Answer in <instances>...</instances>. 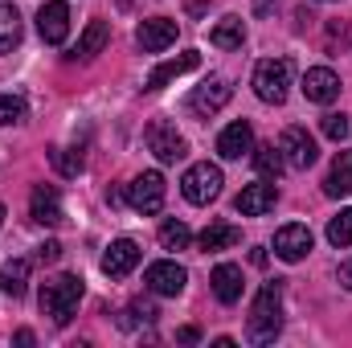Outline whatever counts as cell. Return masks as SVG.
Masks as SVG:
<instances>
[{"label": "cell", "mask_w": 352, "mask_h": 348, "mask_svg": "<svg viewBox=\"0 0 352 348\" xmlns=\"http://www.w3.org/2000/svg\"><path fill=\"white\" fill-rule=\"evenodd\" d=\"M188 242H192V230L184 226V221H164L160 226V246L164 250H188Z\"/></svg>", "instance_id": "cell-27"}, {"label": "cell", "mask_w": 352, "mask_h": 348, "mask_svg": "<svg viewBox=\"0 0 352 348\" xmlns=\"http://www.w3.org/2000/svg\"><path fill=\"white\" fill-rule=\"evenodd\" d=\"M176 336H180V340H184V345H197V340H201V332H197V328H180V332H176Z\"/></svg>", "instance_id": "cell-34"}, {"label": "cell", "mask_w": 352, "mask_h": 348, "mask_svg": "<svg viewBox=\"0 0 352 348\" xmlns=\"http://www.w3.org/2000/svg\"><path fill=\"white\" fill-rule=\"evenodd\" d=\"M303 94H307V102H320V107L336 102L340 98V74L328 70V66H311L303 74Z\"/></svg>", "instance_id": "cell-13"}, {"label": "cell", "mask_w": 352, "mask_h": 348, "mask_svg": "<svg viewBox=\"0 0 352 348\" xmlns=\"http://www.w3.org/2000/svg\"><path fill=\"white\" fill-rule=\"evenodd\" d=\"M29 259H12V262H4L0 266V291L4 295H12V299H21L25 291H29Z\"/></svg>", "instance_id": "cell-23"}, {"label": "cell", "mask_w": 352, "mask_h": 348, "mask_svg": "<svg viewBox=\"0 0 352 348\" xmlns=\"http://www.w3.org/2000/svg\"><path fill=\"white\" fill-rule=\"evenodd\" d=\"M37 33L45 45H62L70 37V4L66 0H45L37 8Z\"/></svg>", "instance_id": "cell-8"}, {"label": "cell", "mask_w": 352, "mask_h": 348, "mask_svg": "<svg viewBox=\"0 0 352 348\" xmlns=\"http://www.w3.org/2000/svg\"><path fill=\"white\" fill-rule=\"evenodd\" d=\"M274 4H278V0H254V12H258V17H266Z\"/></svg>", "instance_id": "cell-36"}, {"label": "cell", "mask_w": 352, "mask_h": 348, "mask_svg": "<svg viewBox=\"0 0 352 348\" xmlns=\"http://www.w3.org/2000/svg\"><path fill=\"white\" fill-rule=\"evenodd\" d=\"M250 152H254V127H250L246 119L230 123V127L217 135V156H221V160H242V156H250Z\"/></svg>", "instance_id": "cell-14"}, {"label": "cell", "mask_w": 352, "mask_h": 348, "mask_svg": "<svg viewBox=\"0 0 352 348\" xmlns=\"http://www.w3.org/2000/svg\"><path fill=\"white\" fill-rule=\"evenodd\" d=\"M209 41H213L217 50H242V41H246V25H242V17H221V21L213 25Z\"/></svg>", "instance_id": "cell-24"}, {"label": "cell", "mask_w": 352, "mask_h": 348, "mask_svg": "<svg viewBox=\"0 0 352 348\" xmlns=\"http://www.w3.org/2000/svg\"><path fill=\"white\" fill-rule=\"evenodd\" d=\"M37 259L41 262H58L62 259V242H45V246H37Z\"/></svg>", "instance_id": "cell-33"}, {"label": "cell", "mask_w": 352, "mask_h": 348, "mask_svg": "<svg viewBox=\"0 0 352 348\" xmlns=\"http://www.w3.org/2000/svg\"><path fill=\"white\" fill-rule=\"evenodd\" d=\"M102 274L107 279H123V274H131L135 266H140V246L131 242V238H115L107 250H102Z\"/></svg>", "instance_id": "cell-10"}, {"label": "cell", "mask_w": 352, "mask_h": 348, "mask_svg": "<svg viewBox=\"0 0 352 348\" xmlns=\"http://www.w3.org/2000/svg\"><path fill=\"white\" fill-rule=\"evenodd\" d=\"M107 41H111V25L94 17L87 29H82V37H78V45H74V54H70V58H78V62H90L94 54H102V50H107Z\"/></svg>", "instance_id": "cell-21"}, {"label": "cell", "mask_w": 352, "mask_h": 348, "mask_svg": "<svg viewBox=\"0 0 352 348\" xmlns=\"http://www.w3.org/2000/svg\"><path fill=\"white\" fill-rule=\"evenodd\" d=\"M201 250L205 254H217V250H234L238 242H242V230L238 226H230V221H213V226H205L201 230Z\"/></svg>", "instance_id": "cell-20"}, {"label": "cell", "mask_w": 352, "mask_h": 348, "mask_svg": "<svg viewBox=\"0 0 352 348\" xmlns=\"http://www.w3.org/2000/svg\"><path fill=\"white\" fill-rule=\"evenodd\" d=\"M25 115H29V102H25L21 94H0V127L21 123Z\"/></svg>", "instance_id": "cell-30"}, {"label": "cell", "mask_w": 352, "mask_h": 348, "mask_svg": "<svg viewBox=\"0 0 352 348\" xmlns=\"http://www.w3.org/2000/svg\"><path fill=\"white\" fill-rule=\"evenodd\" d=\"M29 217L37 226H62V197L54 184H37L29 197Z\"/></svg>", "instance_id": "cell-18"}, {"label": "cell", "mask_w": 352, "mask_h": 348, "mask_svg": "<svg viewBox=\"0 0 352 348\" xmlns=\"http://www.w3.org/2000/svg\"><path fill=\"white\" fill-rule=\"evenodd\" d=\"M324 193L328 197H352V152H340L332 160V168L324 176Z\"/></svg>", "instance_id": "cell-22"}, {"label": "cell", "mask_w": 352, "mask_h": 348, "mask_svg": "<svg viewBox=\"0 0 352 348\" xmlns=\"http://www.w3.org/2000/svg\"><path fill=\"white\" fill-rule=\"evenodd\" d=\"M254 94L270 102V107H283L287 94H291V62L287 58H266L254 70Z\"/></svg>", "instance_id": "cell-3"}, {"label": "cell", "mask_w": 352, "mask_h": 348, "mask_svg": "<svg viewBox=\"0 0 352 348\" xmlns=\"http://www.w3.org/2000/svg\"><path fill=\"white\" fill-rule=\"evenodd\" d=\"M340 283H344V287L352 291V259L344 262V266H340Z\"/></svg>", "instance_id": "cell-35"}, {"label": "cell", "mask_w": 352, "mask_h": 348, "mask_svg": "<svg viewBox=\"0 0 352 348\" xmlns=\"http://www.w3.org/2000/svg\"><path fill=\"white\" fill-rule=\"evenodd\" d=\"M180 193H184V201L188 205H209L217 193H221V168L217 164H192L188 173H184V180H180Z\"/></svg>", "instance_id": "cell-5"}, {"label": "cell", "mask_w": 352, "mask_h": 348, "mask_svg": "<svg viewBox=\"0 0 352 348\" xmlns=\"http://www.w3.org/2000/svg\"><path fill=\"white\" fill-rule=\"evenodd\" d=\"M278 332H283V279L266 283L254 295V307L246 320V340L250 345H274Z\"/></svg>", "instance_id": "cell-1"}, {"label": "cell", "mask_w": 352, "mask_h": 348, "mask_svg": "<svg viewBox=\"0 0 352 348\" xmlns=\"http://www.w3.org/2000/svg\"><path fill=\"white\" fill-rule=\"evenodd\" d=\"M201 66V54L197 50H188V54H180V58H168V62H160L152 74H148V87L144 90H164L168 83H176L180 74H188V70H197Z\"/></svg>", "instance_id": "cell-19"}, {"label": "cell", "mask_w": 352, "mask_h": 348, "mask_svg": "<svg viewBox=\"0 0 352 348\" xmlns=\"http://www.w3.org/2000/svg\"><path fill=\"white\" fill-rule=\"evenodd\" d=\"M250 160H254V168H258L263 176H270V180L287 168V160H283V148H278V144H258V148L250 152Z\"/></svg>", "instance_id": "cell-26"}, {"label": "cell", "mask_w": 352, "mask_h": 348, "mask_svg": "<svg viewBox=\"0 0 352 348\" xmlns=\"http://www.w3.org/2000/svg\"><path fill=\"white\" fill-rule=\"evenodd\" d=\"M230 98H234V87H230L226 78H209V83H201V87L188 94V107H192L197 115H217Z\"/></svg>", "instance_id": "cell-16"}, {"label": "cell", "mask_w": 352, "mask_h": 348, "mask_svg": "<svg viewBox=\"0 0 352 348\" xmlns=\"http://www.w3.org/2000/svg\"><path fill=\"white\" fill-rule=\"evenodd\" d=\"M274 201H278V188H274L270 180H258V184H246V188L238 193L234 209H238L242 217H263V213L274 209Z\"/></svg>", "instance_id": "cell-15"}, {"label": "cell", "mask_w": 352, "mask_h": 348, "mask_svg": "<svg viewBox=\"0 0 352 348\" xmlns=\"http://www.w3.org/2000/svg\"><path fill=\"white\" fill-rule=\"evenodd\" d=\"M320 131H324L328 140H336V144L349 140V115H344V111H328V115L320 119Z\"/></svg>", "instance_id": "cell-31"}, {"label": "cell", "mask_w": 352, "mask_h": 348, "mask_svg": "<svg viewBox=\"0 0 352 348\" xmlns=\"http://www.w3.org/2000/svg\"><path fill=\"white\" fill-rule=\"evenodd\" d=\"M135 41L144 54H164L168 45H176V21L173 17H152L135 29Z\"/></svg>", "instance_id": "cell-12"}, {"label": "cell", "mask_w": 352, "mask_h": 348, "mask_svg": "<svg viewBox=\"0 0 352 348\" xmlns=\"http://www.w3.org/2000/svg\"><path fill=\"white\" fill-rule=\"evenodd\" d=\"M21 33H25V25H21L16 4H0V54H12L21 45Z\"/></svg>", "instance_id": "cell-25"}, {"label": "cell", "mask_w": 352, "mask_h": 348, "mask_svg": "<svg viewBox=\"0 0 352 348\" xmlns=\"http://www.w3.org/2000/svg\"><path fill=\"white\" fill-rule=\"evenodd\" d=\"M50 160H54V168L62 176H78L87 168V160H82V152H74V148H50Z\"/></svg>", "instance_id": "cell-29"}, {"label": "cell", "mask_w": 352, "mask_h": 348, "mask_svg": "<svg viewBox=\"0 0 352 348\" xmlns=\"http://www.w3.org/2000/svg\"><path fill=\"white\" fill-rule=\"evenodd\" d=\"M148 148L160 164H180L188 156V140L176 131L173 123H152L148 127Z\"/></svg>", "instance_id": "cell-7"}, {"label": "cell", "mask_w": 352, "mask_h": 348, "mask_svg": "<svg viewBox=\"0 0 352 348\" xmlns=\"http://www.w3.org/2000/svg\"><path fill=\"white\" fill-rule=\"evenodd\" d=\"M164 197H168V184H164L160 173H140L127 184V205H131L135 213H144V217L160 213V209H164Z\"/></svg>", "instance_id": "cell-4"}, {"label": "cell", "mask_w": 352, "mask_h": 348, "mask_svg": "<svg viewBox=\"0 0 352 348\" xmlns=\"http://www.w3.org/2000/svg\"><path fill=\"white\" fill-rule=\"evenodd\" d=\"M274 254L283 262H303L311 254V230L307 226H283V230H274Z\"/></svg>", "instance_id": "cell-11"}, {"label": "cell", "mask_w": 352, "mask_h": 348, "mask_svg": "<svg viewBox=\"0 0 352 348\" xmlns=\"http://www.w3.org/2000/svg\"><path fill=\"white\" fill-rule=\"evenodd\" d=\"M144 283H148V291L152 295H164V299H176L180 291H184V283H188V270L173 259H160L152 262L148 270H144Z\"/></svg>", "instance_id": "cell-6"}, {"label": "cell", "mask_w": 352, "mask_h": 348, "mask_svg": "<svg viewBox=\"0 0 352 348\" xmlns=\"http://www.w3.org/2000/svg\"><path fill=\"white\" fill-rule=\"evenodd\" d=\"M156 320V307L152 303H131L127 316H123V328H135V324H152Z\"/></svg>", "instance_id": "cell-32"}, {"label": "cell", "mask_w": 352, "mask_h": 348, "mask_svg": "<svg viewBox=\"0 0 352 348\" xmlns=\"http://www.w3.org/2000/svg\"><path fill=\"white\" fill-rule=\"evenodd\" d=\"M82 279L78 274H54L45 287H41V312L62 328V324H70L74 320V312H78V303H82Z\"/></svg>", "instance_id": "cell-2"}, {"label": "cell", "mask_w": 352, "mask_h": 348, "mask_svg": "<svg viewBox=\"0 0 352 348\" xmlns=\"http://www.w3.org/2000/svg\"><path fill=\"white\" fill-rule=\"evenodd\" d=\"M328 242H332L336 250L352 246V209H340V213L328 221Z\"/></svg>", "instance_id": "cell-28"}, {"label": "cell", "mask_w": 352, "mask_h": 348, "mask_svg": "<svg viewBox=\"0 0 352 348\" xmlns=\"http://www.w3.org/2000/svg\"><path fill=\"white\" fill-rule=\"evenodd\" d=\"M278 148H283V160H287L291 168H299V173H307V168L320 160V148H316V140L307 135V127H287L283 140H278Z\"/></svg>", "instance_id": "cell-9"}, {"label": "cell", "mask_w": 352, "mask_h": 348, "mask_svg": "<svg viewBox=\"0 0 352 348\" xmlns=\"http://www.w3.org/2000/svg\"><path fill=\"white\" fill-rule=\"evenodd\" d=\"M209 283H213V295H217V303H238L242 299V291H246V279H242V266H234V262H217L213 266V274H209Z\"/></svg>", "instance_id": "cell-17"}, {"label": "cell", "mask_w": 352, "mask_h": 348, "mask_svg": "<svg viewBox=\"0 0 352 348\" xmlns=\"http://www.w3.org/2000/svg\"><path fill=\"white\" fill-rule=\"evenodd\" d=\"M0 226H4V205H0Z\"/></svg>", "instance_id": "cell-37"}]
</instances>
